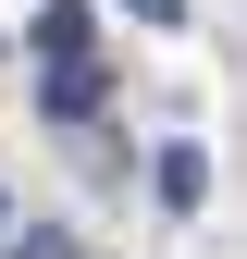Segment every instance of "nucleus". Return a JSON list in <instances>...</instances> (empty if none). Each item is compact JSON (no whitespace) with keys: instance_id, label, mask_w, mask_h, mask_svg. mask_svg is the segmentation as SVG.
<instances>
[{"instance_id":"1","label":"nucleus","mask_w":247,"mask_h":259,"mask_svg":"<svg viewBox=\"0 0 247 259\" xmlns=\"http://www.w3.org/2000/svg\"><path fill=\"white\" fill-rule=\"evenodd\" d=\"M87 37H99L87 0H37V62H87Z\"/></svg>"},{"instance_id":"2","label":"nucleus","mask_w":247,"mask_h":259,"mask_svg":"<svg viewBox=\"0 0 247 259\" xmlns=\"http://www.w3.org/2000/svg\"><path fill=\"white\" fill-rule=\"evenodd\" d=\"M50 111H62V123L99 111V62H50Z\"/></svg>"},{"instance_id":"3","label":"nucleus","mask_w":247,"mask_h":259,"mask_svg":"<svg viewBox=\"0 0 247 259\" xmlns=\"http://www.w3.org/2000/svg\"><path fill=\"white\" fill-rule=\"evenodd\" d=\"M161 198H173V210L210 198V160H198V148H161Z\"/></svg>"},{"instance_id":"4","label":"nucleus","mask_w":247,"mask_h":259,"mask_svg":"<svg viewBox=\"0 0 247 259\" xmlns=\"http://www.w3.org/2000/svg\"><path fill=\"white\" fill-rule=\"evenodd\" d=\"M0 259H74V247H62L50 222H0Z\"/></svg>"},{"instance_id":"5","label":"nucleus","mask_w":247,"mask_h":259,"mask_svg":"<svg viewBox=\"0 0 247 259\" xmlns=\"http://www.w3.org/2000/svg\"><path fill=\"white\" fill-rule=\"evenodd\" d=\"M136 13H148V25H173V13H185V0H136Z\"/></svg>"},{"instance_id":"6","label":"nucleus","mask_w":247,"mask_h":259,"mask_svg":"<svg viewBox=\"0 0 247 259\" xmlns=\"http://www.w3.org/2000/svg\"><path fill=\"white\" fill-rule=\"evenodd\" d=\"M0 222H13V198H0Z\"/></svg>"}]
</instances>
